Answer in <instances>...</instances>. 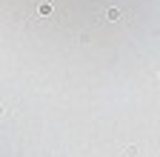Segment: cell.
<instances>
[{
	"label": "cell",
	"mask_w": 160,
	"mask_h": 157,
	"mask_svg": "<svg viewBox=\"0 0 160 157\" xmlns=\"http://www.w3.org/2000/svg\"><path fill=\"white\" fill-rule=\"evenodd\" d=\"M106 17H109V20H117L120 12H117V9H109V12H106Z\"/></svg>",
	"instance_id": "cell-1"
},
{
	"label": "cell",
	"mask_w": 160,
	"mask_h": 157,
	"mask_svg": "<svg viewBox=\"0 0 160 157\" xmlns=\"http://www.w3.org/2000/svg\"><path fill=\"white\" fill-rule=\"evenodd\" d=\"M123 154H126V157H134V154H137V146H129V149H126Z\"/></svg>",
	"instance_id": "cell-2"
}]
</instances>
